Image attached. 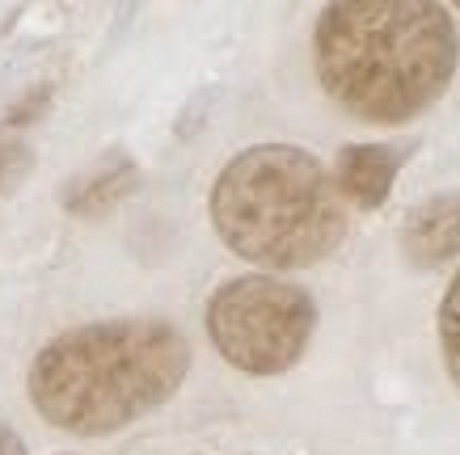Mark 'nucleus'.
<instances>
[{"mask_svg": "<svg viewBox=\"0 0 460 455\" xmlns=\"http://www.w3.org/2000/svg\"><path fill=\"white\" fill-rule=\"evenodd\" d=\"M0 455H26V442L9 422H0Z\"/></svg>", "mask_w": 460, "mask_h": 455, "instance_id": "10", "label": "nucleus"}, {"mask_svg": "<svg viewBox=\"0 0 460 455\" xmlns=\"http://www.w3.org/2000/svg\"><path fill=\"white\" fill-rule=\"evenodd\" d=\"M402 249L414 266H444L460 253V194H435L405 215Z\"/></svg>", "mask_w": 460, "mask_h": 455, "instance_id": "6", "label": "nucleus"}, {"mask_svg": "<svg viewBox=\"0 0 460 455\" xmlns=\"http://www.w3.org/2000/svg\"><path fill=\"white\" fill-rule=\"evenodd\" d=\"M190 375V342L169 320L119 317L59 333L30 363L26 392L47 426L102 439L173 400Z\"/></svg>", "mask_w": 460, "mask_h": 455, "instance_id": "2", "label": "nucleus"}, {"mask_svg": "<svg viewBox=\"0 0 460 455\" xmlns=\"http://www.w3.org/2000/svg\"><path fill=\"white\" fill-rule=\"evenodd\" d=\"M439 350H444V367L452 384L460 388V270L452 275L444 300H439Z\"/></svg>", "mask_w": 460, "mask_h": 455, "instance_id": "8", "label": "nucleus"}, {"mask_svg": "<svg viewBox=\"0 0 460 455\" xmlns=\"http://www.w3.org/2000/svg\"><path fill=\"white\" fill-rule=\"evenodd\" d=\"M208 337L228 367L245 375H283L305 359L317 303L279 275H241L211 291Z\"/></svg>", "mask_w": 460, "mask_h": 455, "instance_id": "4", "label": "nucleus"}, {"mask_svg": "<svg viewBox=\"0 0 460 455\" xmlns=\"http://www.w3.org/2000/svg\"><path fill=\"white\" fill-rule=\"evenodd\" d=\"M211 223L237 258L266 270L317 266L347 241V198L313 152L253 144L211 186Z\"/></svg>", "mask_w": 460, "mask_h": 455, "instance_id": "3", "label": "nucleus"}, {"mask_svg": "<svg viewBox=\"0 0 460 455\" xmlns=\"http://www.w3.org/2000/svg\"><path fill=\"white\" fill-rule=\"evenodd\" d=\"M136 181H140L136 161L127 152H111V156H102L98 165H89L64 186V211L81 215V220H98L136 190Z\"/></svg>", "mask_w": 460, "mask_h": 455, "instance_id": "7", "label": "nucleus"}, {"mask_svg": "<svg viewBox=\"0 0 460 455\" xmlns=\"http://www.w3.org/2000/svg\"><path fill=\"white\" fill-rule=\"evenodd\" d=\"M405 156H410V144H347L338 152V169H334L342 198H350L363 211H376L389 198Z\"/></svg>", "mask_w": 460, "mask_h": 455, "instance_id": "5", "label": "nucleus"}, {"mask_svg": "<svg viewBox=\"0 0 460 455\" xmlns=\"http://www.w3.org/2000/svg\"><path fill=\"white\" fill-rule=\"evenodd\" d=\"M22 165H26V148H22V144H9V139H0V190L22 173Z\"/></svg>", "mask_w": 460, "mask_h": 455, "instance_id": "9", "label": "nucleus"}, {"mask_svg": "<svg viewBox=\"0 0 460 455\" xmlns=\"http://www.w3.org/2000/svg\"><path fill=\"white\" fill-rule=\"evenodd\" d=\"M460 34L431 0H338L313 26V68L334 106L363 123H410L439 101Z\"/></svg>", "mask_w": 460, "mask_h": 455, "instance_id": "1", "label": "nucleus"}]
</instances>
